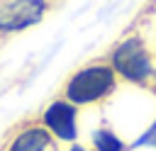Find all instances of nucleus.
<instances>
[{
  "mask_svg": "<svg viewBox=\"0 0 156 151\" xmlns=\"http://www.w3.org/2000/svg\"><path fill=\"white\" fill-rule=\"evenodd\" d=\"M44 127L58 139H76V107L66 100H56L44 112Z\"/></svg>",
  "mask_w": 156,
  "mask_h": 151,
  "instance_id": "20e7f679",
  "label": "nucleus"
},
{
  "mask_svg": "<svg viewBox=\"0 0 156 151\" xmlns=\"http://www.w3.org/2000/svg\"><path fill=\"white\" fill-rule=\"evenodd\" d=\"M93 146L98 151H124V144L110 132V129H98L93 134Z\"/></svg>",
  "mask_w": 156,
  "mask_h": 151,
  "instance_id": "423d86ee",
  "label": "nucleus"
},
{
  "mask_svg": "<svg viewBox=\"0 0 156 151\" xmlns=\"http://www.w3.org/2000/svg\"><path fill=\"white\" fill-rule=\"evenodd\" d=\"M71 151H88V149H83V146H73Z\"/></svg>",
  "mask_w": 156,
  "mask_h": 151,
  "instance_id": "6e6552de",
  "label": "nucleus"
},
{
  "mask_svg": "<svg viewBox=\"0 0 156 151\" xmlns=\"http://www.w3.org/2000/svg\"><path fill=\"white\" fill-rule=\"evenodd\" d=\"M49 144H51V139L44 127H27L22 134L15 136V141L10 144L7 151H46Z\"/></svg>",
  "mask_w": 156,
  "mask_h": 151,
  "instance_id": "39448f33",
  "label": "nucleus"
},
{
  "mask_svg": "<svg viewBox=\"0 0 156 151\" xmlns=\"http://www.w3.org/2000/svg\"><path fill=\"white\" fill-rule=\"evenodd\" d=\"M46 5L39 0H22L0 7V32H17L41 19Z\"/></svg>",
  "mask_w": 156,
  "mask_h": 151,
  "instance_id": "7ed1b4c3",
  "label": "nucleus"
},
{
  "mask_svg": "<svg viewBox=\"0 0 156 151\" xmlns=\"http://www.w3.org/2000/svg\"><path fill=\"white\" fill-rule=\"evenodd\" d=\"M136 146H156V119H154V124L144 132V136L136 141Z\"/></svg>",
  "mask_w": 156,
  "mask_h": 151,
  "instance_id": "0eeeda50",
  "label": "nucleus"
},
{
  "mask_svg": "<svg viewBox=\"0 0 156 151\" xmlns=\"http://www.w3.org/2000/svg\"><path fill=\"white\" fill-rule=\"evenodd\" d=\"M112 71H117L122 78L132 83H141L151 76V61L141 39L132 37L112 51Z\"/></svg>",
  "mask_w": 156,
  "mask_h": 151,
  "instance_id": "f03ea898",
  "label": "nucleus"
},
{
  "mask_svg": "<svg viewBox=\"0 0 156 151\" xmlns=\"http://www.w3.org/2000/svg\"><path fill=\"white\" fill-rule=\"evenodd\" d=\"M115 88V71L110 66H85L80 68L68 83L66 95L73 105H88L102 100Z\"/></svg>",
  "mask_w": 156,
  "mask_h": 151,
  "instance_id": "f257e3e1",
  "label": "nucleus"
}]
</instances>
